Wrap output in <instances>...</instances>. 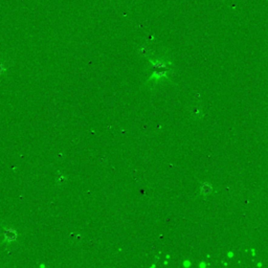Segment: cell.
<instances>
[{
	"mask_svg": "<svg viewBox=\"0 0 268 268\" xmlns=\"http://www.w3.org/2000/svg\"><path fill=\"white\" fill-rule=\"evenodd\" d=\"M200 190H201V193L202 194L207 195V194H209L212 192V184L209 183V182H204V183L201 184Z\"/></svg>",
	"mask_w": 268,
	"mask_h": 268,
	"instance_id": "obj_1",
	"label": "cell"
},
{
	"mask_svg": "<svg viewBox=\"0 0 268 268\" xmlns=\"http://www.w3.org/2000/svg\"><path fill=\"white\" fill-rule=\"evenodd\" d=\"M154 66H156V67H166L165 63H154Z\"/></svg>",
	"mask_w": 268,
	"mask_h": 268,
	"instance_id": "obj_2",
	"label": "cell"
}]
</instances>
